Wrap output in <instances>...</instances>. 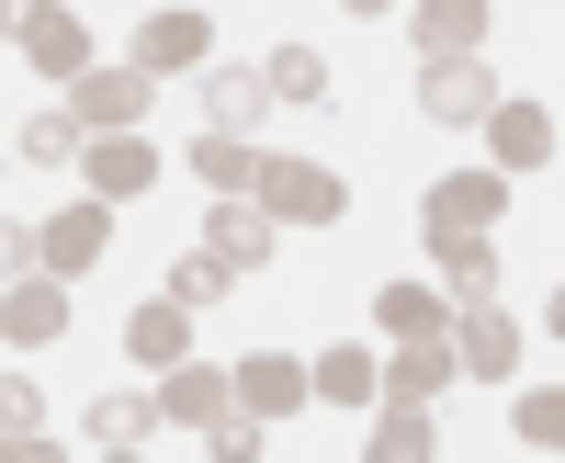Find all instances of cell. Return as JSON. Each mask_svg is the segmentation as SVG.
I'll return each mask as SVG.
<instances>
[{
    "label": "cell",
    "instance_id": "obj_11",
    "mask_svg": "<svg viewBox=\"0 0 565 463\" xmlns=\"http://www.w3.org/2000/svg\"><path fill=\"white\" fill-rule=\"evenodd\" d=\"M452 362H463V374H521V329H509V316H498V294L487 305H463V329H452Z\"/></svg>",
    "mask_w": 565,
    "mask_h": 463
},
{
    "label": "cell",
    "instance_id": "obj_2",
    "mask_svg": "<svg viewBox=\"0 0 565 463\" xmlns=\"http://www.w3.org/2000/svg\"><path fill=\"white\" fill-rule=\"evenodd\" d=\"M148 103H159V79L136 68V57H125V68H79V79H68V125H79V136H136V114H148Z\"/></svg>",
    "mask_w": 565,
    "mask_h": 463
},
{
    "label": "cell",
    "instance_id": "obj_4",
    "mask_svg": "<svg viewBox=\"0 0 565 463\" xmlns=\"http://www.w3.org/2000/svg\"><path fill=\"white\" fill-rule=\"evenodd\" d=\"M498 204H509V181L498 170H452V181H430V204H418V238H487L498 226Z\"/></svg>",
    "mask_w": 565,
    "mask_h": 463
},
{
    "label": "cell",
    "instance_id": "obj_8",
    "mask_svg": "<svg viewBox=\"0 0 565 463\" xmlns=\"http://www.w3.org/2000/svg\"><path fill=\"white\" fill-rule=\"evenodd\" d=\"M487 103H498L487 57H430V68H418V114H430V125H487Z\"/></svg>",
    "mask_w": 565,
    "mask_h": 463
},
{
    "label": "cell",
    "instance_id": "obj_12",
    "mask_svg": "<svg viewBox=\"0 0 565 463\" xmlns=\"http://www.w3.org/2000/svg\"><path fill=\"white\" fill-rule=\"evenodd\" d=\"M226 385H238V407H249V419H295V407H306V362H282V351H249Z\"/></svg>",
    "mask_w": 565,
    "mask_h": 463
},
{
    "label": "cell",
    "instance_id": "obj_15",
    "mask_svg": "<svg viewBox=\"0 0 565 463\" xmlns=\"http://www.w3.org/2000/svg\"><path fill=\"white\" fill-rule=\"evenodd\" d=\"M373 385H385V362H373L362 340L317 351V374H306V396H328V407H373Z\"/></svg>",
    "mask_w": 565,
    "mask_h": 463
},
{
    "label": "cell",
    "instance_id": "obj_1",
    "mask_svg": "<svg viewBox=\"0 0 565 463\" xmlns=\"http://www.w3.org/2000/svg\"><path fill=\"white\" fill-rule=\"evenodd\" d=\"M249 193L271 204V226H340V170H317V159H260L249 170Z\"/></svg>",
    "mask_w": 565,
    "mask_h": 463
},
{
    "label": "cell",
    "instance_id": "obj_3",
    "mask_svg": "<svg viewBox=\"0 0 565 463\" xmlns=\"http://www.w3.org/2000/svg\"><path fill=\"white\" fill-rule=\"evenodd\" d=\"M0 34H12L45 79H79L90 68V34H79V12H57V0H0Z\"/></svg>",
    "mask_w": 565,
    "mask_h": 463
},
{
    "label": "cell",
    "instance_id": "obj_28",
    "mask_svg": "<svg viewBox=\"0 0 565 463\" xmlns=\"http://www.w3.org/2000/svg\"><path fill=\"white\" fill-rule=\"evenodd\" d=\"M23 159H34V170H68V159H79V125H68V114H34V125H23Z\"/></svg>",
    "mask_w": 565,
    "mask_h": 463
},
{
    "label": "cell",
    "instance_id": "obj_25",
    "mask_svg": "<svg viewBox=\"0 0 565 463\" xmlns=\"http://www.w3.org/2000/svg\"><path fill=\"white\" fill-rule=\"evenodd\" d=\"M125 351H136V362H181V351H193V340H181V305H170V294L136 305V316H125Z\"/></svg>",
    "mask_w": 565,
    "mask_h": 463
},
{
    "label": "cell",
    "instance_id": "obj_17",
    "mask_svg": "<svg viewBox=\"0 0 565 463\" xmlns=\"http://www.w3.org/2000/svg\"><path fill=\"white\" fill-rule=\"evenodd\" d=\"M452 385V340L430 329V340H396L385 351V385H373V396H441Z\"/></svg>",
    "mask_w": 565,
    "mask_h": 463
},
{
    "label": "cell",
    "instance_id": "obj_16",
    "mask_svg": "<svg viewBox=\"0 0 565 463\" xmlns=\"http://www.w3.org/2000/svg\"><path fill=\"white\" fill-rule=\"evenodd\" d=\"M204 114H215V136H249L271 114V79L260 68H204Z\"/></svg>",
    "mask_w": 565,
    "mask_h": 463
},
{
    "label": "cell",
    "instance_id": "obj_31",
    "mask_svg": "<svg viewBox=\"0 0 565 463\" xmlns=\"http://www.w3.org/2000/svg\"><path fill=\"white\" fill-rule=\"evenodd\" d=\"M340 12H351V23H373V12H396V0H340Z\"/></svg>",
    "mask_w": 565,
    "mask_h": 463
},
{
    "label": "cell",
    "instance_id": "obj_18",
    "mask_svg": "<svg viewBox=\"0 0 565 463\" xmlns=\"http://www.w3.org/2000/svg\"><path fill=\"white\" fill-rule=\"evenodd\" d=\"M487 0H418V57H476Z\"/></svg>",
    "mask_w": 565,
    "mask_h": 463
},
{
    "label": "cell",
    "instance_id": "obj_13",
    "mask_svg": "<svg viewBox=\"0 0 565 463\" xmlns=\"http://www.w3.org/2000/svg\"><path fill=\"white\" fill-rule=\"evenodd\" d=\"M204 249H215V260H238V271H249V260H271V204H260V193H215Z\"/></svg>",
    "mask_w": 565,
    "mask_h": 463
},
{
    "label": "cell",
    "instance_id": "obj_5",
    "mask_svg": "<svg viewBox=\"0 0 565 463\" xmlns=\"http://www.w3.org/2000/svg\"><path fill=\"white\" fill-rule=\"evenodd\" d=\"M215 57V23L193 12V0H159L148 23H136V68L148 79H181V68H204Z\"/></svg>",
    "mask_w": 565,
    "mask_h": 463
},
{
    "label": "cell",
    "instance_id": "obj_6",
    "mask_svg": "<svg viewBox=\"0 0 565 463\" xmlns=\"http://www.w3.org/2000/svg\"><path fill=\"white\" fill-rule=\"evenodd\" d=\"M159 419L170 430H226V419H238V385L204 374V362L181 351V362H159Z\"/></svg>",
    "mask_w": 565,
    "mask_h": 463
},
{
    "label": "cell",
    "instance_id": "obj_21",
    "mask_svg": "<svg viewBox=\"0 0 565 463\" xmlns=\"http://www.w3.org/2000/svg\"><path fill=\"white\" fill-rule=\"evenodd\" d=\"M441 283H452V305H487L498 294V249L487 238H441Z\"/></svg>",
    "mask_w": 565,
    "mask_h": 463
},
{
    "label": "cell",
    "instance_id": "obj_19",
    "mask_svg": "<svg viewBox=\"0 0 565 463\" xmlns=\"http://www.w3.org/2000/svg\"><path fill=\"white\" fill-rule=\"evenodd\" d=\"M373 452H385V463L430 452V396H385V407H373Z\"/></svg>",
    "mask_w": 565,
    "mask_h": 463
},
{
    "label": "cell",
    "instance_id": "obj_14",
    "mask_svg": "<svg viewBox=\"0 0 565 463\" xmlns=\"http://www.w3.org/2000/svg\"><path fill=\"white\" fill-rule=\"evenodd\" d=\"M487 136H498V170H543L554 159V114L543 103H487Z\"/></svg>",
    "mask_w": 565,
    "mask_h": 463
},
{
    "label": "cell",
    "instance_id": "obj_23",
    "mask_svg": "<svg viewBox=\"0 0 565 463\" xmlns=\"http://www.w3.org/2000/svg\"><path fill=\"white\" fill-rule=\"evenodd\" d=\"M148 430H159V407H148V396H90V441H103V452H136Z\"/></svg>",
    "mask_w": 565,
    "mask_h": 463
},
{
    "label": "cell",
    "instance_id": "obj_29",
    "mask_svg": "<svg viewBox=\"0 0 565 463\" xmlns=\"http://www.w3.org/2000/svg\"><path fill=\"white\" fill-rule=\"evenodd\" d=\"M521 441H532V452H554V441H565V396H554V385H532V396H521Z\"/></svg>",
    "mask_w": 565,
    "mask_h": 463
},
{
    "label": "cell",
    "instance_id": "obj_27",
    "mask_svg": "<svg viewBox=\"0 0 565 463\" xmlns=\"http://www.w3.org/2000/svg\"><path fill=\"white\" fill-rule=\"evenodd\" d=\"M34 419H45L34 385H23V374H0V452H34Z\"/></svg>",
    "mask_w": 565,
    "mask_h": 463
},
{
    "label": "cell",
    "instance_id": "obj_9",
    "mask_svg": "<svg viewBox=\"0 0 565 463\" xmlns=\"http://www.w3.org/2000/svg\"><path fill=\"white\" fill-rule=\"evenodd\" d=\"M57 329H68V283H57V271H23V283H0V340H12V351H45Z\"/></svg>",
    "mask_w": 565,
    "mask_h": 463
},
{
    "label": "cell",
    "instance_id": "obj_7",
    "mask_svg": "<svg viewBox=\"0 0 565 463\" xmlns=\"http://www.w3.org/2000/svg\"><path fill=\"white\" fill-rule=\"evenodd\" d=\"M103 249H114V204H103V193L34 226V260H45V271H103Z\"/></svg>",
    "mask_w": 565,
    "mask_h": 463
},
{
    "label": "cell",
    "instance_id": "obj_26",
    "mask_svg": "<svg viewBox=\"0 0 565 463\" xmlns=\"http://www.w3.org/2000/svg\"><path fill=\"white\" fill-rule=\"evenodd\" d=\"M249 136H204V148H193V181H204V193H249Z\"/></svg>",
    "mask_w": 565,
    "mask_h": 463
},
{
    "label": "cell",
    "instance_id": "obj_10",
    "mask_svg": "<svg viewBox=\"0 0 565 463\" xmlns=\"http://www.w3.org/2000/svg\"><path fill=\"white\" fill-rule=\"evenodd\" d=\"M79 181H90L103 204H136V193H159V159H148V136H90Z\"/></svg>",
    "mask_w": 565,
    "mask_h": 463
},
{
    "label": "cell",
    "instance_id": "obj_22",
    "mask_svg": "<svg viewBox=\"0 0 565 463\" xmlns=\"http://www.w3.org/2000/svg\"><path fill=\"white\" fill-rule=\"evenodd\" d=\"M226 283H238V260H215V249H181V260H170V305H181V316L215 305Z\"/></svg>",
    "mask_w": 565,
    "mask_h": 463
},
{
    "label": "cell",
    "instance_id": "obj_20",
    "mask_svg": "<svg viewBox=\"0 0 565 463\" xmlns=\"http://www.w3.org/2000/svg\"><path fill=\"white\" fill-rule=\"evenodd\" d=\"M260 79H271V103H328V57L317 45H271Z\"/></svg>",
    "mask_w": 565,
    "mask_h": 463
},
{
    "label": "cell",
    "instance_id": "obj_30",
    "mask_svg": "<svg viewBox=\"0 0 565 463\" xmlns=\"http://www.w3.org/2000/svg\"><path fill=\"white\" fill-rule=\"evenodd\" d=\"M23 271H34V226L0 215V283H23Z\"/></svg>",
    "mask_w": 565,
    "mask_h": 463
},
{
    "label": "cell",
    "instance_id": "obj_24",
    "mask_svg": "<svg viewBox=\"0 0 565 463\" xmlns=\"http://www.w3.org/2000/svg\"><path fill=\"white\" fill-rule=\"evenodd\" d=\"M373 329H385V340H430V329H441V294H430V283H385Z\"/></svg>",
    "mask_w": 565,
    "mask_h": 463
}]
</instances>
